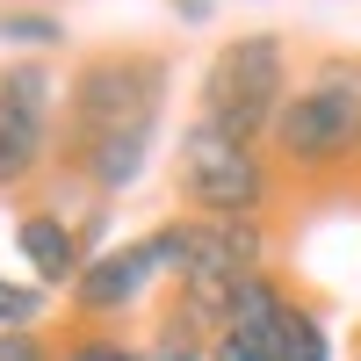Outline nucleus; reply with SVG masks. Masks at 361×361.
Returning <instances> with one entry per match:
<instances>
[{"label":"nucleus","mask_w":361,"mask_h":361,"mask_svg":"<svg viewBox=\"0 0 361 361\" xmlns=\"http://www.w3.org/2000/svg\"><path fill=\"white\" fill-rule=\"evenodd\" d=\"M267 159L289 180H347L361 173V58H325L311 80L289 87V102L267 130Z\"/></svg>","instance_id":"1"},{"label":"nucleus","mask_w":361,"mask_h":361,"mask_svg":"<svg viewBox=\"0 0 361 361\" xmlns=\"http://www.w3.org/2000/svg\"><path fill=\"white\" fill-rule=\"evenodd\" d=\"M282 102H289V44L275 29H246V37L217 44V58L202 66V87H195V116L246 145H267Z\"/></svg>","instance_id":"2"},{"label":"nucleus","mask_w":361,"mask_h":361,"mask_svg":"<svg viewBox=\"0 0 361 361\" xmlns=\"http://www.w3.org/2000/svg\"><path fill=\"white\" fill-rule=\"evenodd\" d=\"M166 58L159 51H102L66 80V152L123 130H159Z\"/></svg>","instance_id":"3"},{"label":"nucleus","mask_w":361,"mask_h":361,"mask_svg":"<svg viewBox=\"0 0 361 361\" xmlns=\"http://www.w3.org/2000/svg\"><path fill=\"white\" fill-rule=\"evenodd\" d=\"M173 195L195 217H260L275 195V159H267V145H246L195 116L173 152Z\"/></svg>","instance_id":"4"},{"label":"nucleus","mask_w":361,"mask_h":361,"mask_svg":"<svg viewBox=\"0 0 361 361\" xmlns=\"http://www.w3.org/2000/svg\"><path fill=\"white\" fill-rule=\"evenodd\" d=\"M58 130V73L44 58H15L0 66V195L29 188L51 166V137Z\"/></svg>","instance_id":"5"},{"label":"nucleus","mask_w":361,"mask_h":361,"mask_svg":"<svg viewBox=\"0 0 361 361\" xmlns=\"http://www.w3.org/2000/svg\"><path fill=\"white\" fill-rule=\"evenodd\" d=\"M173 275H180V224L166 217L145 238H130V246H102L66 296H73V318L102 325V318H123L152 282H173Z\"/></svg>","instance_id":"6"},{"label":"nucleus","mask_w":361,"mask_h":361,"mask_svg":"<svg viewBox=\"0 0 361 361\" xmlns=\"http://www.w3.org/2000/svg\"><path fill=\"white\" fill-rule=\"evenodd\" d=\"M180 224V275H217V282H238V275H260L267 267V224L260 217H173Z\"/></svg>","instance_id":"7"},{"label":"nucleus","mask_w":361,"mask_h":361,"mask_svg":"<svg viewBox=\"0 0 361 361\" xmlns=\"http://www.w3.org/2000/svg\"><path fill=\"white\" fill-rule=\"evenodd\" d=\"M282 318H289V289L267 275V267H260V275H238L231 318H224V333L209 340V361H275Z\"/></svg>","instance_id":"8"},{"label":"nucleus","mask_w":361,"mask_h":361,"mask_svg":"<svg viewBox=\"0 0 361 361\" xmlns=\"http://www.w3.org/2000/svg\"><path fill=\"white\" fill-rule=\"evenodd\" d=\"M15 246L29 260V275H37V289H73L87 275V238L66 224V209H22L15 217Z\"/></svg>","instance_id":"9"},{"label":"nucleus","mask_w":361,"mask_h":361,"mask_svg":"<svg viewBox=\"0 0 361 361\" xmlns=\"http://www.w3.org/2000/svg\"><path fill=\"white\" fill-rule=\"evenodd\" d=\"M275 361H333V333H325L318 304L289 296V318H282V347H275Z\"/></svg>","instance_id":"10"},{"label":"nucleus","mask_w":361,"mask_h":361,"mask_svg":"<svg viewBox=\"0 0 361 361\" xmlns=\"http://www.w3.org/2000/svg\"><path fill=\"white\" fill-rule=\"evenodd\" d=\"M0 44H37V51H51V44H66V22H58L51 8H8V15H0Z\"/></svg>","instance_id":"11"},{"label":"nucleus","mask_w":361,"mask_h":361,"mask_svg":"<svg viewBox=\"0 0 361 361\" xmlns=\"http://www.w3.org/2000/svg\"><path fill=\"white\" fill-rule=\"evenodd\" d=\"M145 361H209V340L202 333H188L173 311L152 325V340H145Z\"/></svg>","instance_id":"12"},{"label":"nucleus","mask_w":361,"mask_h":361,"mask_svg":"<svg viewBox=\"0 0 361 361\" xmlns=\"http://www.w3.org/2000/svg\"><path fill=\"white\" fill-rule=\"evenodd\" d=\"M44 318V289L37 282H8L0 275V333H29Z\"/></svg>","instance_id":"13"},{"label":"nucleus","mask_w":361,"mask_h":361,"mask_svg":"<svg viewBox=\"0 0 361 361\" xmlns=\"http://www.w3.org/2000/svg\"><path fill=\"white\" fill-rule=\"evenodd\" d=\"M58 361H145V347H123V340H109V333H80Z\"/></svg>","instance_id":"14"},{"label":"nucleus","mask_w":361,"mask_h":361,"mask_svg":"<svg viewBox=\"0 0 361 361\" xmlns=\"http://www.w3.org/2000/svg\"><path fill=\"white\" fill-rule=\"evenodd\" d=\"M0 361H51V347L37 340V325L29 333H0Z\"/></svg>","instance_id":"15"},{"label":"nucleus","mask_w":361,"mask_h":361,"mask_svg":"<svg viewBox=\"0 0 361 361\" xmlns=\"http://www.w3.org/2000/svg\"><path fill=\"white\" fill-rule=\"evenodd\" d=\"M166 8H173L180 22H209V0H166Z\"/></svg>","instance_id":"16"},{"label":"nucleus","mask_w":361,"mask_h":361,"mask_svg":"<svg viewBox=\"0 0 361 361\" xmlns=\"http://www.w3.org/2000/svg\"><path fill=\"white\" fill-rule=\"evenodd\" d=\"M354 361H361V347H354Z\"/></svg>","instance_id":"17"}]
</instances>
